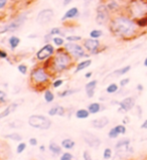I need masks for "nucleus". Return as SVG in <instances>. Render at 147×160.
Returning <instances> with one entry per match:
<instances>
[{
    "mask_svg": "<svg viewBox=\"0 0 147 160\" xmlns=\"http://www.w3.org/2000/svg\"><path fill=\"white\" fill-rule=\"evenodd\" d=\"M137 22H134L130 17L120 15L115 17L111 21V29L114 33L121 36H131L137 29Z\"/></svg>",
    "mask_w": 147,
    "mask_h": 160,
    "instance_id": "nucleus-1",
    "label": "nucleus"
},
{
    "mask_svg": "<svg viewBox=\"0 0 147 160\" xmlns=\"http://www.w3.org/2000/svg\"><path fill=\"white\" fill-rule=\"evenodd\" d=\"M129 12L134 17H143L147 15L146 0H133L129 5Z\"/></svg>",
    "mask_w": 147,
    "mask_h": 160,
    "instance_id": "nucleus-2",
    "label": "nucleus"
},
{
    "mask_svg": "<svg viewBox=\"0 0 147 160\" xmlns=\"http://www.w3.org/2000/svg\"><path fill=\"white\" fill-rule=\"evenodd\" d=\"M71 63V57L65 52L58 51L53 58V68L57 72H62Z\"/></svg>",
    "mask_w": 147,
    "mask_h": 160,
    "instance_id": "nucleus-3",
    "label": "nucleus"
},
{
    "mask_svg": "<svg viewBox=\"0 0 147 160\" xmlns=\"http://www.w3.org/2000/svg\"><path fill=\"white\" fill-rule=\"evenodd\" d=\"M28 124L40 130H48L52 126V121L43 115H33L28 118Z\"/></svg>",
    "mask_w": 147,
    "mask_h": 160,
    "instance_id": "nucleus-4",
    "label": "nucleus"
},
{
    "mask_svg": "<svg viewBox=\"0 0 147 160\" xmlns=\"http://www.w3.org/2000/svg\"><path fill=\"white\" fill-rule=\"evenodd\" d=\"M26 18H27V15H26V13H25V14H21L18 17H16L14 20L11 21V22H9L8 24L2 25V27L0 28V33L3 34V33H5V32H9V31H15L16 29H18L22 24L24 23L25 20H26Z\"/></svg>",
    "mask_w": 147,
    "mask_h": 160,
    "instance_id": "nucleus-5",
    "label": "nucleus"
},
{
    "mask_svg": "<svg viewBox=\"0 0 147 160\" xmlns=\"http://www.w3.org/2000/svg\"><path fill=\"white\" fill-rule=\"evenodd\" d=\"M110 18V10L106 4H100L96 9V22L98 24H105Z\"/></svg>",
    "mask_w": 147,
    "mask_h": 160,
    "instance_id": "nucleus-6",
    "label": "nucleus"
},
{
    "mask_svg": "<svg viewBox=\"0 0 147 160\" xmlns=\"http://www.w3.org/2000/svg\"><path fill=\"white\" fill-rule=\"evenodd\" d=\"M82 137H83V140H84L89 146H91V147H93V148H98L101 145V140L98 138L97 136L94 135L93 133H91V132H89V131H83Z\"/></svg>",
    "mask_w": 147,
    "mask_h": 160,
    "instance_id": "nucleus-7",
    "label": "nucleus"
},
{
    "mask_svg": "<svg viewBox=\"0 0 147 160\" xmlns=\"http://www.w3.org/2000/svg\"><path fill=\"white\" fill-rule=\"evenodd\" d=\"M53 10L50 8L43 9L38 12V16H36V22L39 24H47L53 19Z\"/></svg>",
    "mask_w": 147,
    "mask_h": 160,
    "instance_id": "nucleus-8",
    "label": "nucleus"
},
{
    "mask_svg": "<svg viewBox=\"0 0 147 160\" xmlns=\"http://www.w3.org/2000/svg\"><path fill=\"white\" fill-rule=\"evenodd\" d=\"M65 48L68 52H70L73 57L75 58H82L85 56V52L81 45L74 43V42H68L65 44Z\"/></svg>",
    "mask_w": 147,
    "mask_h": 160,
    "instance_id": "nucleus-9",
    "label": "nucleus"
},
{
    "mask_svg": "<svg viewBox=\"0 0 147 160\" xmlns=\"http://www.w3.org/2000/svg\"><path fill=\"white\" fill-rule=\"evenodd\" d=\"M31 79H33L35 83L43 84L48 80V76L47 72H44L43 68H38L31 72Z\"/></svg>",
    "mask_w": 147,
    "mask_h": 160,
    "instance_id": "nucleus-10",
    "label": "nucleus"
},
{
    "mask_svg": "<svg viewBox=\"0 0 147 160\" xmlns=\"http://www.w3.org/2000/svg\"><path fill=\"white\" fill-rule=\"evenodd\" d=\"M53 52H54V48L53 45L49 43H47L43 48L39 49L38 52V53H36V58H38V61H44V59L49 58L52 57Z\"/></svg>",
    "mask_w": 147,
    "mask_h": 160,
    "instance_id": "nucleus-11",
    "label": "nucleus"
},
{
    "mask_svg": "<svg viewBox=\"0 0 147 160\" xmlns=\"http://www.w3.org/2000/svg\"><path fill=\"white\" fill-rule=\"evenodd\" d=\"M119 105H120V109H119V111H121L122 110V111H124V112H128V111H130V110H132L133 107L135 106V100L131 97H128V98L123 99Z\"/></svg>",
    "mask_w": 147,
    "mask_h": 160,
    "instance_id": "nucleus-12",
    "label": "nucleus"
},
{
    "mask_svg": "<svg viewBox=\"0 0 147 160\" xmlns=\"http://www.w3.org/2000/svg\"><path fill=\"white\" fill-rule=\"evenodd\" d=\"M80 16V11L78 7H72L70 9H68L67 12L63 14L62 17V21H65L68 19H74V18H77Z\"/></svg>",
    "mask_w": 147,
    "mask_h": 160,
    "instance_id": "nucleus-13",
    "label": "nucleus"
},
{
    "mask_svg": "<svg viewBox=\"0 0 147 160\" xmlns=\"http://www.w3.org/2000/svg\"><path fill=\"white\" fill-rule=\"evenodd\" d=\"M109 124V119L107 117H101L92 121V126L97 129H102Z\"/></svg>",
    "mask_w": 147,
    "mask_h": 160,
    "instance_id": "nucleus-14",
    "label": "nucleus"
},
{
    "mask_svg": "<svg viewBox=\"0 0 147 160\" xmlns=\"http://www.w3.org/2000/svg\"><path fill=\"white\" fill-rule=\"evenodd\" d=\"M99 44H100V42L97 38H90V39H87L84 42V47L88 49V51L93 52L95 49L98 48Z\"/></svg>",
    "mask_w": 147,
    "mask_h": 160,
    "instance_id": "nucleus-15",
    "label": "nucleus"
},
{
    "mask_svg": "<svg viewBox=\"0 0 147 160\" xmlns=\"http://www.w3.org/2000/svg\"><path fill=\"white\" fill-rule=\"evenodd\" d=\"M96 86H97V81L89 82V83L86 85V87H85V88H86V93H87V96H88L89 98H92L94 96Z\"/></svg>",
    "mask_w": 147,
    "mask_h": 160,
    "instance_id": "nucleus-16",
    "label": "nucleus"
},
{
    "mask_svg": "<svg viewBox=\"0 0 147 160\" xmlns=\"http://www.w3.org/2000/svg\"><path fill=\"white\" fill-rule=\"evenodd\" d=\"M129 145H130L129 139H122L116 144V150H118V151H120V150L121 151H126L129 148Z\"/></svg>",
    "mask_w": 147,
    "mask_h": 160,
    "instance_id": "nucleus-17",
    "label": "nucleus"
},
{
    "mask_svg": "<svg viewBox=\"0 0 147 160\" xmlns=\"http://www.w3.org/2000/svg\"><path fill=\"white\" fill-rule=\"evenodd\" d=\"M18 107V104H16V103H13V104H11L10 106H8L4 111L0 114V119H3V118H5L6 116H8L9 114H10L11 112H13L14 110L16 109Z\"/></svg>",
    "mask_w": 147,
    "mask_h": 160,
    "instance_id": "nucleus-18",
    "label": "nucleus"
},
{
    "mask_svg": "<svg viewBox=\"0 0 147 160\" xmlns=\"http://www.w3.org/2000/svg\"><path fill=\"white\" fill-rule=\"evenodd\" d=\"M92 63V61L91 59H87V61H84V62H81L79 65L77 66V68H76V71L75 72H79L83 70H85L86 68H88L90 65Z\"/></svg>",
    "mask_w": 147,
    "mask_h": 160,
    "instance_id": "nucleus-19",
    "label": "nucleus"
},
{
    "mask_svg": "<svg viewBox=\"0 0 147 160\" xmlns=\"http://www.w3.org/2000/svg\"><path fill=\"white\" fill-rule=\"evenodd\" d=\"M20 42V39L19 38H17V36H11L10 38L8 39V43L10 45L11 49H14L18 47V44Z\"/></svg>",
    "mask_w": 147,
    "mask_h": 160,
    "instance_id": "nucleus-20",
    "label": "nucleus"
},
{
    "mask_svg": "<svg viewBox=\"0 0 147 160\" xmlns=\"http://www.w3.org/2000/svg\"><path fill=\"white\" fill-rule=\"evenodd\" d=\"M90 112L89 110H85V109H81V110H78L77 113H76V117L78 119H86L88 118L90 115Z\"/></svg>",
    "mask_w": 147,
    "mask_h": 160,
    "instance_id": "nucleus-21",
    "label": "nucleus"
},
{
    "mask_svg": "<svg viewBox=\"0 0 147 160\" xmlns=\"http://www.w3.org/2000/svg\"><path fill=\"white\" fill-rule=\"evenodd\" d=\"M48 148H49L50 151H52L53 154H56V155L62 153V148H61V146H58L57 143H54V142H52V143H50Z\"/></svg>",
    "mask_w": 147,
    "mask_h": 160,
    "instance_id": "nucleus-22",
    "label": "nucleus"
},
{
    "mask_svg": "<svg viewBox=\"0 0 147 160\" xmlns=\"http://www.w3.org/2000/svg\"><path fill=\"white\" fill-rule=\"evenodd\" d=\"M62 146L66 149H73L74 146H75V142H74L72 139L67 138L62 141Z\"/></svg>",
    "mask_w": 147,
    "mask_h": 160,
    "instance_id": "nucleus-23",
    "label": "nucleus"
},
{
    "mask_svg": "<svg viewBox=\"0 0 147 160\" xmlns=\"http://www.w3.org/2000/svg\"><path fill=\"white\" fill-rule=\"evenodd\" d=\"M100 109H101V106H100V104H98V103H92L91 105H89V106H88V110H89V112L91 114L98 113L100 111Z\"/></svg>",
    "mask_w": 147,
    "mask_h": 160,
    "instance_id": "nucleus-24",
    "label": "nucleus"
},
{
    "mask_svg": "<svg viewBox=\"0 0 147 160\" xmlns=\"http://www.w3.org/2000/svg\"><path fill=\"white\" fill-rule=\"evenodd\" d=\"M131 70V66H125V67H123L121 68H119V70H116L115 71L113 74L114 75H116V76H120V75H125L127 74L128 72H129Z\"/></svg>",
    "mask_w": 147,
    "mask_h": 160,
    "instance_id": "nucleus-25",
    "label": "nucleus"
},
{
    "mask_svg": "<svg viewBox=\"0 0 147 160\" xmlns=\"http://www.w3.org/2000/svg\"><path fill=\"white\" fill-rule=\"evenodd\" d=\"M106 5H107V7H108V9H109V10L110 11H116L117 10V9L119 8V3L117 2V1H114V0H113V1H109L107 4H106Z\"/></svg>",
    "mask_w": 147,
    "mask_h": 160,
    "instance_id": "nucleus-26",
    "label": "nucleus"
},
{
    "mask_svg": "<svg viewBox=\"0 0 147 160\" xmlns=\"http://www.w3.org/2000/svg\"><path fill=\"white\" fill-rule=\"evenodd\" d=\"M53 99H54V96L53 94L50 92V91H45V93H44V100H45V102H48V103H52L53 101Z\"/></svg>",
    "mask_w": 147,
    "mask_h": 160,
    "instance_id": "nucleus-27",
    "label": "nucleus"
},
{
    "mask_svg": "<svg viewBox=\"0 0 147 160\" xmlns=\"http://www.w3.org/2000/svg\"><path fill=\"white\" fill-rule=\"evenodd\" d=\"M4 137H5V138H8V139L14 140V141H21L22 140V137L17 133H11V134L5 135Z\"/></svg>",
    "mask_w": 147,
    "mask_h": 160,
    "instance_id": "nucleus-28",
    "label": "nucleus"
},
{
    "mask_svg": "<svg viewBox=\"0 0 147 160\" xmlns=\"http://www.w3.org/2000/svg\"><path fill=\"white\" fill-rule=\"evenodd\" d=\"M78 92H79V90H65L63 92L58 93V96L59 97H67V96L73 95V94L78 93Z\"/></svg>",
    "mask_w": 147,
    "mask_h": 160,
    "instance_id": "nucleus-29",
    "label": "nucleus"
},
{
    "mask_svg": "<svg viewBox=\"0 0 147 160\" xmlns=\"http://www.w3.org/2000/svg\"><path fill=\"white\" fill-rule=\"evenodd\" d=\"M117 90H118V86L116 84H110L107 87V89H106L108 94H114V93H116Z\"/></svg>",
    "mask_w": 147,
    "mask_h": 160,
    "instance_id": "nucleus-30",
    "label": "nucleus"
},
{
    "mask_svg": "<svg viewBox=\"0 0 147 160\" xmlns=\"http://www.w3.org/2000/svg\"><path fill=\"white\" fill-rule=\"evenodd\" d=\"M137 25H138L139 27H145V26H147V15L138 18V20H137Z\"/></svg>",
    "mask_w": 147,
    "mask_h": 160,
    "instance_id": "nucleus-31",
    "label": "nucleus"
},
{
    "mask_svg": "<svg viewBox=\"0 0 147 160\" xmlns=\"http://www.w3.org/2000/svg\"><path fill=\"white\" fill-rule=\"evenodd\" d=\"M102 34H103L102 30H100V29H94V30H92L90 33L92 38H99L100 36H102Z\"/></svg>",
    "mask_w": 147,
    "mask_h": 160,
    "instance_id": "nucleus-32",
    "label": "nucleus"
},
{
    "mask_svg": "<svg viewBox=\"0 0 147 160\" xmlns=\"http://www.w3.org/2000/svg\"><path fill=\"white\" fill-rule=\"evenodd\" d=\"M22 124H23V122L20 121V120H15L11 122L10 124H9V126H10L11 128H20L22 126Z\"/></svg>",
    "mask_w": 147,
    "mask_h": 160,
    "instance_id": "nucleus-33",
    "label": "nucleus"
},
{
    "mask_svg": "<svg viewBox=\"0 0 147 160\" xmlns=\"http://www.w3.org/2000/svg\"><path fill=\"white\" fill-rule=\"evenodd\" d=\"M109 137H110V138H112V139H114V138H117V137H118V135H119V133H118V132H117V130H116V128H112V129L111 130H110L109 131Z\"/></svg>",
    "mask_w": 147,
    "mask_h": 160,
    "instance_id": "nucleus-34",
    "label": "nucleus"
},
{
    "mask_svg": "<svg viewBox=\"0 0 147 160\" xmlns=\"http://www.w3.org/2000/svg\"><path fill=\"white\" fill-rule=\"evenodd\" d=\"M111 156H112V150L110 148H106L104 150V155H103L104 159H109L111 158Z\"/></svg>",
    "mask_w": 147,
    "mask_h": 160,
    "instance_id": "nucleus-35",
    "label": "nucleus"
},
{
    "mask_svg": "<svg viewBox=\"0 0 147 160\" xmlns=\"http://www.w3.org/2000/svg\"><path fill=\"white\" fill-rule=\"evenodd\" d=\"M115 128H116V130H117V132L119 134H125L126 133V128L124 125H118Z\"/></svg>",
    "mask_w": 147,
    "mask_h": 160,
    "instance_id": "nucleus-36",
    "label": "nucleus"
},
{
    "mask_svg": "<svg viewBox=\"0 0 147 160\" xmlns=\"http://www.w3.org/2000/svg\"><path fill=\"white\" fill-rule=\"evenodd\" d=\"M49 33L52 34V35H58V34H62V35H65L63 33H61V29L58 28V27H53V28L50 29L49 31Z\"/></svg>",
    "mask_w": 147,
    "mask_h": 160,
    "instance_id": "nucleus-37",
    "label": "nucleus"
},
{
    "mask_svg": "<svg viewBox=\"0 0 147 160\" xmlns=\"http://www.w3.org/2000/svg\"><path fill=\"white\" fill-rule=\"evenodd\" d=\"M25 148H26V144L25 143H20L19 145L17 146V150H16V152L18 153V154H20V153H22L25 150Z\"/></svg>",
    "mask_w": 147,
    "mask_h": 160,
    "instance_id": "nucleus-38",
    "label": "nucleus"
},
{
    "mask_svg": "<svg viewBox=\"0 0 147 160\" xmlns=\"http://www.w3.org/2000/svg\"><path fill=\"white\" fill-rule=\"evenodd\" d=\"M17 68H18V71L20 72V74H22V75H25L26 74V72H27V67L26 66H24V65H19L17 67Z\"/></svg>",
    "mask_w": 147,
    "mask_h": 160,
    "instance_id": "nucleus-39",
    "label": "nucleus"
},
{
    "mask_svg": "<svg viewBox=\"0 0 147 160\" xmlns=\"http://www.w3.org/2000/svg\"><path fill=\"white\" fill-rule=\"evenodd\" d=\"M53 42L56 45H63V39L62 38H53Z\"/></svg>",
    "mask_w": 147,
    "mask_h": 160,
    "instance_id": "nucleus-40",
    "label": "nucleus"
},
{
    "mask_svg": "<svg viewBox=\"0 0 147 160\" xmlns=\"http://www.w3.org/2000/svg\"><path fill=\"white\" fill-rule=\"evenodd\" d=\"M48 115L49 116H54V115H58V106L56 107H53L52 109L48 111Z\"/></svg>",
    "mask_w": 147,
    "mask_h": 160,
    "instance_id": "nucleus-41",
    "label": "nucleus"
},
{
    "mask_svg": "<svg viewBox=\"0 0 147 160\" xmlns=\"http://www.w3.org/2000/svg\"><path fill=\"white\" fill-rule=\"evenodd\" d=\"M67 39L68 42H78V40L81 39V36H76V35H71V36H68Z\"/></svg>",
    "mask_w": 147,
    "mask_h": 160,
    "instance_id": "nucleus-42",
    "label": "nucleus"
},
{
    "mask_svg": "<svg viewBox=\"0 0 147 160\" xmlns=\"http://www.w3.org/2000/svg\"><path fill=\"white\" fill-rule=\"evenodd\" d=\"M62 160H71L73 159V155L71 153H63L61 157Z\"/></svg>",
    "mask_w": 147,
    "mask_h": 160,
    "instance_id": "nucleus-43",
    "label": "nucleus"
},
{
    "mask_svg": "<svg viewBox=\"0 0 147 160\" xmlns=\"http://www.w3.org/2000/svg\"><path fill=\"white\" fill-rule=\"evenodd\" d=\"M58 115L65 116V109H63L62 106H58Z\"/></svg>",
    "mask_w": 147,
    "mask_h": 160,
    "instance_id": "nucleus-44",
    "label": "nucleus"
},
{
    "mask_svg": "<svg viewBox=\"0 0 147 160\" xmlns=\"http://www.w3.org/2000/svg\"><path fill=\"white\" fill-rule=\"evenodd\" d=\"M6 100V94L3 92V91H0V102L4 103Z\"/></svg>",
    "mask_w": 147,
    "mask_h": 160,
    "instance_id": "nucleus-45",
    "label": "nucleus"
},
{
    "mask_svg": "<svg viewBox=\"0 0 147 160\" xmlns=\"http://www.w3.org/2000/svg\"><path fill=\"white\" fill-rule=\"evenodd\" d=\"M129 82H130V79H129V78H126V79H123V80H121V82H120V86H121V87L126 86L127 84H129Z\"/></svg>",
    "mask_w": 147,
    "mask_h": 160,
    "instance_id": "nucleus-46",
    "label": "nucleus"
},
{
    "mask_svg": "<svg viewBox=\"0 0 147 160\" xmlns=\"http://www.w3.org/2000/svg\"><path fill=\"white\" fill-rule=\"evenodd\" d=\"M63 85V81L62 80H57L53 82V87L54 88H58V87H61Z\"/></svg>",
    "mask_w": 147,
    "mask_h": 160,
    "instance_id": "nucleus-47",
    "label": "nucleus"
},
{
    "mask_svg": "<svg viewBox=\"0 0 147 160\" xmlns=\"http://www.w3.org/2000/svg\"><path fill=\"white\" fill-rule=\"evenodd\" d=\"M7 2H8V0H0V9H1V10H3L4 7L6 6Z\"/></svg>",
    "mask_w": 147,
    "mask_h": 160,
    "instance_id": "nucleus-48",
    "label": "nucleus"
},
{
    "mask_svg": "<svg viewBox=\"0 0 147 160\" xmlns=\"http://www.w3.org/2000/svg\"><path fill=\"white\" fill-rule=\"evenodd\" d=\"M29 143L31 146H36L38 145V140H36L35 138H30L29 139Z\"/></svg>",
    "mask_w": 147,
    "mask_h": 160,
    "instance_id": "nucleus-49",
    "label": "nucleus"
},
{
    "mask_svg": "<svg viewBox=\"0 0 147 160\" xmlns=\"http://www.w3.org/2000/svg\"><path fill=\"white\" fill-rule=\"evenodd\" d=\"M83 157H84L85 160H89V159H91L90 153H89L88 151H84V154H83Z\"/></svg>",
    "mask_w": 147,
    "mask_h": 160,
    "instance_id": "nucleus-50",
    "label": "nucleus"
},
{
    "mask_svg": "<svg viewBox=\"0 0 147 160\" xmlns=\"http://www.w3.org/2000/svg\"><path fill=\"white\" fill-rule=\"evenodd\" d=\"M136 109H137V113H138V118H141L142 117V109H141V107L137 105Z\"/></svg>",
    "mask_w": 147,
    "mask_h": 160,
    "instance_id": "nucleus-51",
    "label": "nucleus"
},
{
    "mask_svg": "<svg viewBox=\"0 0 147 160\" xmlns=\"http://www.w3.org/2000/svg\"><path fill=\"white\" fill-rule=\"evenodd\" d=\"M0 58H7V53L4 51H0Z\"/></svg>",
    "mask_w": 147,
    "mask_h": 160,
    "instance_id": "nucleus-52",
    "label": "nucleus"
},
{
    "mask_svg": "<svg viewBox=\"0 0 147 160\" xmlns=\"http://www.w3.org/2000/svg\"><path fill=\"white\" fill-rule=\"evenodd\" d=\"M74 1V0H63V6H68V4L72 3Z\"/></svg>",
    "mask_w": 147,
    "mask_h": 160,
    "instance_id": "nucleus-53",
    "label": "nucleus"
},
{
    "mask_svg": "<svg viewBox=\"0 0 147 160\" xmlns=\"http://www.w3.org/2000/svg\"><path fill=\"white\" fill-rule=\"evenodd\" d=\"M141 129H147V119L146 120L142 123V125H141Z\"/></svg>",
    "mask_w": 147,
    "mask_h": 160,
    "instance_id": "nucleus-54",
    "label": "nucleus"
},
{
    "mask_svg": "<svg viewBox=\"0 0 147 160\" xmlns=\"http://www.w3.org/2000/svg\"><path fill=\"white\" fill-rule=\"evenodd\" d=\"M137 90L141 92V91L143 90V86H142V85H137Z\"/></svg>",
    "mask_w": 147,
    "mask_h": 160,
    "instance_id": "nucleus-55",
    "label": "nucleus"
},
{
    "mask_svg": "<svg viewBox=\"0 0 147 160\" xmlns=\"http://www.w3.org/2000/svg\"><path fill=\"white\" fill-rule=\"evenodd\" d=\"M84 1H85V4H86V5H88V4H90V3H91L92 0H84Z\"/></svg>",
    "mask_w": 147,
    "mask_h": 160,
    "instance_id": "nucleus-56",
    "label": "nucleus"
},
{
    "mask_svg": "<svg viewBox=\"0 0 147 160\" xmlns=\"http://www.w3.org/2000/svg\"><path fill=\"white\" fill-rule=\"evenodd\" d=\"M91 76H92V72H87V74L85 75V77H86V78H90Z\"/></svg>",
    "mask_w": 147,
    "mask_h": 160,
    "instance_id": "nucleus-57",
    "label": "nucleus"
},
{
    "mask_svg": "<svg viewBox=\"0 0 147 160\" xmlns=\"http://www.w3.org/2000/svg\"><path fill=\"white\" fill-rule=\"evenodd\" d=\"M127 123H129V122H128V118L126 117L125 119H124V124H127Z\"/></svg>",
    "mask_w": 147,
    "mask_h": 160,
    "instance_id": "nucleus-58",
    "label": "nucleus"
},
{
    "mask_svg": "<svg viewBox=\"0 0 147 160\" xmlns=\"http://www.w3.org/2000/svg\"><path fill=\"white\" fill-rule=\"evenodd\" d=\"M39 149L41 150V151H44V149H45V148H44V146L43 145V146H40V148H39Z\"/></svg>",
    "mask_w": 147,
    "mask_h": 160,
    "instance_id": "nucleus-59",
    "label": "nucleus"
},
{
    "mask_svg": "<svg viewBox=\"0 0 147 160\" xmlns=\"http://www.w3.org/2000/svg\"><path fill=\"white\" fill-rule=\"evenodd\" d=\"M144 66H145V67H147V58H145V61H144Z\"/></svg>",
    "mask_w": 147,
    "mask_h": 160,
    "instance_id": "nucleus-60",
    "label": "nucleus"
}]
</instances>
